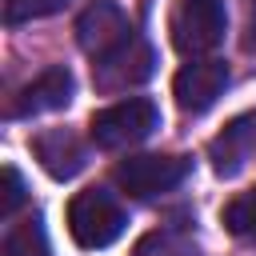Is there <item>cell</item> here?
I'll return each mask as SVG.
<instances>
[{
    "instance_id": "6da1fadb",
    "label": "cell",
    "mask_w": 256,
    "mask_h": 256,
    "mask_svg": "<svg viewBox=\"0 0 256 256\" xmlns=\"http://www.w3.org/2000/svg\"><path fill=\"white\" fill-rule=\"evenodd\" d=\"M228 32V8L224 0H176L172 8V44L188 56H212L224 44Z\"/></svg>"
},
{
    "instance_id": "7a4b0ae2",
    "label": "cell",
    "mask_w": 256,
    "mask_h": 256,
    "mask_svg": "<svg viewBox=\"0 0 256 256\" xmlns=\"http://www.w3.org/2000/svg\"><path fill=\"white\" fill-rule=\"evenodd\" d=\"M156 128H160V108H156L152 100H144V96L116 100V104L100 108V112L92 116V124H88L96 148H108V152L132 148V144L148 140Z\"/></svg>"
},
{
    "instance_id": "3957f363",
    "label": "cell",
    "mask_w": 256,
    "mask_h": 256,
    "mask_svg": "<svg viewBox=\"0 0 256 256\" xmlns=\"http://www.w3.org/2000/svg\"><path fill=\"white\" fill-rule=\"evenodd\" d=\"M68 232L80 248H108L124 232V208L108 188H84L68 204Z\"/></svg>"
},
{
    "instance_id": "277c9868",
    "label": "cell",
    "mask_w": 256,
    "mask_h": 256,
    "mask_svg": "<svg viewBox=\"0 0 256 256\" xmlns=\"http://www.w3.org/2000/svg\"><path fill=\"white\" fill-rule=\"evenodd\" d=\"M188 160L184 156H164V152H144V156H128L116 164L112 180L132 196V200H156L172 188L184 184L188 176Z\"/></svg>"
},
{
    "instance_id": "5b68a950",
    "label": "cell",
    "mask_w": 256,
    "mask_h": 256,
    "mask_svg": "<svg viewBox=\"0 0 256 256\" xmlns=\"http://www.w3.org/2000/svg\"><path fill=\"white\" fill-rule=\"evenodd\" d=\"M136 32H132V24H128V16H124V8L116 4V0H92L80 16H76V40H80V48L92 56V60H104V56H112L120 44H128Z\"/></svg>"
},
{
    "instance_id": "8992f818",
    "label": "cell",
    "mask_w": 256,
    "mask_h": 256,
    "mask_svg": "<svg viewBox=\"0 0 256 256\" xmlns=\"http://www.w3.org/2000/svg\"><path fill=\"white\" fill-rule=\"evenodd\" d=\"M224 88H228V64L216 56L188 60L172 80V96L184 112H208L224 96Z\"/></svg>"
},
{
    "instance_id": "52a82bcc",
    "label": "cell",
    "mask_w": 256,
    "mask_h": 256,
    "mask_svg": "<svg viewBox=\"0 0 256 256\" xmlns=\"http://www.w3.org/2000/svg\"><path fill=\"white\" fill-rule=\"evenodd\" d=\"M156 68V52L148 48L144 36H132L128 44H120L112 56L104 60H92V80L96 88L104 92H120V88H132V84H144Z\"/></svg>"
},
{
    "instance_id": "ba28073f",
    "label": "cell",
    "mask_w": 256,
    "mask_h": 256,
    "mask_svg": "<svg viewBox=\"0 0 256 256\" xmlns=\"http://www.w3.org/2000/svg\"><path fill=\"white\" fill-rule=\"evenodd\" d=\"M72 92H76L72 72H68L64 64H52V68H44V72H40L32 84H24V88L16 92V100H12L8 116H40V112L68 108Z\"/></svg>"
},
{
    "instance_id": "9c48e42d",
    "label": "cell",
    "mask_w": 256,
    "mask_h": 256,
    "mask_svg": "<svg viewBox=\"0 0 256 256\" xmlns=\"http://www.w3.org/2000/svg\"><path fill=\"white\" fill-rule=\"evenodd\" d=\"M256 152V112H244L236 116L212 144H208V160H212V172L216 176H236Z\"/></svg>"
},
{
    "instance_id": "30bf717a",
    "label": "cell",
    "mask_w": 256,
    "mask_h": 256,
    "mask_svg": "<svg viewBox=\"0 0 256 256\" xmlns=\"http://www.w3.org/2000/svg\"><path fill=\"white\" fill-rule=\"evenodd\" d=\"M32 148H36L40 168H44L52 180H72V176L88 164L84 144H80L76 132H68V128H48V132H40V136L32 140Z\"/></svg>"
},
{
    "instance_id": "8fae6325",
    "label": "cell",
    "mask_w": 256,
    "mask_h": 256,
    "mask_svg": "<svg viewBox=\"0 0 256 256\" xmlns=\"http://www.w3.org/2000/svg\"><path fill=\"white\" fill-rule=\"evenodd\" d=\"M0 256H52L48 252V240H44V224L40 216H24L20 224H12L4 232V244H0Z\"/></svg>"
},
{
    "instance_id": "7c38bea8",
    "label": "cell",
    "mask_w": 256,
    "mask_h": 256,
    "mask_svg": "<svg viewBox=\"0 0 256 256\" xmlns=\"http://www.w3.org/2000/svg\"><path fill=\"white\" fill-rule=\"evenodd\" d=\"M224 224H228L232 236L256 244V188H248V192H240L224 204Z\"/></svg>"
},
{
    "instance_id": "4fadbf2b",
    "label": "cell",
    "mask_w": 256,
    "mask_h": 256,
    "mask_svg": "<svg viewBox=\"0 0 256 256\" xmlns=\"http://www.w3.org/2000/svg\"><path fill=\"white\" fill-rule=\"evenodd\" d=\"M136 256H200V248H196L184 232L164 228V232H152V236L136 248Z\"/></svg>"
},
{
    "instance_id": "5bb4252c",
    "label": "cell",
    "mask_w": 256,
    "mask_h": 256,
    "mask_svg": "<svg viewBox=\"0 0 256 256\" xmlns=\"http://www.w3.org/2000/svg\"><path fill=\"white\" fill-rule=\"evenodd\" d=\"M64 8H68V0H4V20L16 28V24H32V20L56 16Z\"/></svg>"
},
{
    "instance_id": "9a60e30c",
    "label": "cell",
    "mask_w": 256,
    "mask_h": 256,
    "mask_svg": "<svg viewBox=\"0 0 256 256\" xmlns=\"http://www.w3.org/2000/svg\"><path fill=\"white\" fill-rule=\"evenodd\" d=\"M20 204H24V180H20L16 168H4V200H0V216L12 220Z\"/></svg>"
}]
</instances>
